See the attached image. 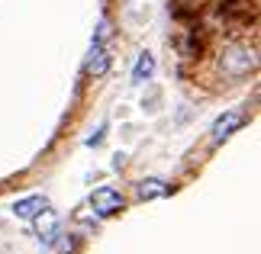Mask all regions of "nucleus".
<instances>
[{
	"instance_id": "obj_1",
	"label": "nucleus",
	"mask_w": 261,
	"mask_h": 254,
	"mask_svg": "<svg viewBox=\"0 0 261 254\" xmlns=\"http://www.w3.org/2000/svg\"><path fill=\"white\" fill-rule=\"evenodd\" d=\"M219 68H223V74L232 77V80L248 77L258 68V55H255V48H248V45H232V48H226V52H223Z\"/></svg>"
},
{
	"instance_id": "obj_5",
	"label": "nucleus",
	"mask_w": 261,
	"mask_h": 254,
	"mask_svg": "<svg viewBox=\"0 0 261 254\" xmlns=\"http://www.w3.org/2000/svg\"><path fill=\"white\" fill-rule=\"evenodd\" d=\"M42 209H48V196H42V193H33V196H23L13 203L16 219H36Z\"/></svg>"
},
{
	"instance_id": "obj_8",
	"label": "nucleus",
	"mask_w": 261,
	"mask_h": 254,
	"mask_svg": "<svg viewBox=\"0 0 261 254\" xmlns=\"http://www.w3.org/2000/svg\"><path fill=\"white\" fill-rule=\"evenodd\" d=\"M152 71H155V58L148 52H142L139 62H136V68H133V80H136V84H145V80L152 77Z\"/></svg>"
},
{
	"instance_id": "obj_7",
	"label": "nucleus",
	"mask_w": 261,
	"mask_h": 254,
	"mask_svg": "<svg viewBox=\"0 0 261 254\" xmlns=\"http://www.w3.org/2000/svg\"><path fill=\"white\" fill-rule=\"evenodd\" d=\"M136 190H139V200H158L168 193V184L162 177H145V180H139Z\"/></svg>"
},
{
	"instance_id": "obj_6",
	"label": "nucleus",
	"mask_w": 261,
	"mask_h": 254,
	"mask_svg": "<svg viewBox=\"0 0 261 254\" xmlns=\"http://www.w3.org/2000/svg\"><path fill=\"white\" fill-rule=\"evenodd\" d=\"M36 235H39V238H45V241H52V238L58 235V216L52 212V206L42 209V212L36 216Z\"/></svg>"
},
{
	"instance_id": "obj_2",
	"label": "nucleus",
	"mask_w": 261,
	"mask_h": 254,
	"mask_svg": "<svg viewBox=\"0 0 261 254\" xmlns=\"http://www.w3.org/2000/svg\"><path fill=\"white\" fill-rule=\"evenodd\" d=\"M126 206V200H123V193L113 190V187H100L90 193V209L97 212L100 219H110V216H116L119 209Z\"/></svg>"
},
{
	"instance_id": "obj_4",
	"label": "nucleus",
	"mask_w": 261,
	"mask_h": 254,
	"mask_svg": "<svg viewBox=\"0 0 261 254\" xmlns=\"http://www.w3.org/2000/svg\"><path fill=\"white\" fill-rule=\"evenodd\" d=\"M107 68H110V52H107V42H100V39H94V45H90V55H87V65L84 71L87 74H107Z\"/></svg>"
},
{
	"instance_id": "obj_3",
	"label": "nucleus",
	"mask_w": 261,
	"mask_h": 254,
	"mask_svg": "<svg viewBox=\"0 0 261 254\" xmlns=\"http://www.w3.org/2000/svg\"><path fill=\"white\" fill-rule=\"evenodd\" d=\"M242 109H226V113L223 116H219L216 119V123H213V145H219V142H226L229 135H232V132L239 129V126H242Z\"/></svg>"
}]
</instances>
